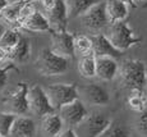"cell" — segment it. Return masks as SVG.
<instances>
[{"label": "cell", "mask_w": 147, "mask_h": 137, "mask_svg": "<svg viewBox=\"0 0 147 137\" xmlns=\"http://www.w3.org/2000/svg\"><path fill=\"white\" fill-rule=\"evenodd\" d=\"M31 56V41L27 36L21 35L19 41L8 53V59L16 64H24Z\"/></svg>", "instance_id": "18"}, {"label": "cell", "mask_w": 147, "mask_h": 137, "mask_svg": "<svg viewBox=\"0 0 147 137\" xmlns=\"http://www.w3.org/2000/svg\"><path fill=\"white\" fill-rule=\"evenodd\" d=\"M100 1H102V0H65L68 7V14L72 18L81 17L91 7H94L95 4H97Z\"/></svg>", "instance_id": "20"}, {"label": "cell", "mask_w": 147, "mask_h": 137, "mask_svg": "<svg viewBox=\"0 0 147 137\" xmlns=\"http://www.w3.org/2000/svg\"><path fill=\"white\" fill-rule=\"evenodd\" d=\"M80 92L83 98V102H87L94 106H104L110 102L109 92L97 83L84 85L80 90Z\"/></svg>", "instance_id": "12"}, {"label": "cell", "mask_w": 147, "mask_h": 137, "mask_svg": "<svg viewBox=\"0 0 147 137\" xmlns=\"http://www.w3.org/2000/svg\"><path fill=\"white\" fill-rule=\"evenodd\" d=\"M47 19L50 22L53 31H67V24H68V7L65 0H55V3L50 8L45 9Z\"/></svg>", "instance_id": "11"}, {"label": "cell", "mask_w": 147, "mask_h": 137, "mask_svg": "<svg viewBox=\"0 0 147 137\" xmlns=\"http://www.w3.org/2000/svg\"><path fill=\"white\" fill-rule=\"evenodd\" d=\"M98 137H131L129 127L119 119H113Z\"/></svg>", "instance_id": "22"}, {"label": "cell", "mask_w": 147, "mask_h": 137, "mask_svg": "<svg viewBox=\"0 0 147 137\" xmlns=\"http://www.w3.org/2000/svg\"><path fill=\"white\" fill-rule=\"evenodd\" d=\"M40 3H41L42 7H44V10H45V9L51 7L54 3H55V0H40Z\"/></svg>", "instance_id": "33"}, {"label": "cell", "mask_w": 147, "mask_h": 137, "mask_svg": "<svg viewBox=\"0 0 147 137\" xmlns=\"http://www.w3.org/2000/svg\"><path fill=\"white\" fill-rule=\"evenodd\" d=\"M69 60L65 56L54 53L51 49H44L36 60V69L46 77L60 76L69 69Z\"/></svg>", "instance_id": "3"}, {"label": "cell", "mask_w": 147, "mask_h": 137, "mask_svg": "<svg viewBox=\"0 0 147 137\" xmlns=\"http://www.w3.org/2000/svg\"><path fill=\"white\" fill-rule=\"evenodd\" d=\"M64 121L59 113H49L41 117V130L46 137H56L63 131Z\"/></svg>", "instance_id": "17"}, {"label": "cell", "mask_w": 147, "mask_h": 137, "mask_svg": "<svg viewBox=\"0 0 147 137\" xmlns=\"http://www.w3.org/2000/svg\"><path fill=\"white\" fill-rule=\"evenodd\" d=\"M28 91H30V87L26 82H19L10 92H8L3 98V105L5 110L17 115H24L30 110Z\"/></svg>", "instance_id": "4"}, {"label": "cell", "mask_w": 147, "mask_h": 137, "mask_svg": "<svg viewBox=\"0 0 147 137\" xmlns=\"http://www.w3.org/2000/svg\"><path fill=\"white\" fill-rule=\"evenodd\" d=\"M0 137H3V136H1V135H0Z\"/></svg>", "instance_id": "43"}, {"label": "cell", "mask_w": 147, "mask_h": 137, "mask_svg": "<svg viewBox=\"0 0 147 137\" xmlns=\"http://www.w3.org/2000/svg\"><path fill=\"white\" fill-rule=\"evenodd\" d=\"M35 10H37V9H36L35 4L32 3V0H26L23 7H22V9H21V13H19V18H18V22H17V28H19V26H21L22 22L26 21Z\"/></svg>", "instance_id": "29"}, {"label": "cell", "mask_w": 147, "mask_h": 137, "mask_svg": "<svg viewBox=\"0 0 147 137\" xmlns=\"http://www.w3.org/2000/svg\"><path fill=\"white\" fill-rule=\"evenodd\" d=\"M121 1H124L125 4L131 5V7H133V8L137 7V3H136V0H121Z\"/></svg>", "instance_id": "35"}, {"label": "cell", "mask_w": 147, "mask_h": 137, "mask_svg": "<svg viewBox=\"0 0 147 137\" xmlns=\"http://www.w3.org/2000/svg\"><path fill=\"white\" fill-rule=\"evenodd\" d=\"M118 59L111 56H96V77L102 81H111L119 75Z\"/></svg>", "instance_id": "14"}, {"label": "cell", "mask_w": 147, "mask_h": 137, "mask_svg": "<svg viewBox=\"0 0 147 137\" xmlns=\"http://www.w3.org/2000/svg\"><path fill=\"white\" fill-rule=\"evenodd\" d=\"M9 3H10L9 0H0V13H1L3 10L8 7V4H9Z\"/></svg>", "instance_id": "34"}, {"label": "cell", "mask_w": 147, "mask_h": 137, "mask_svg": "<svg viewBox=\"0 0 147 137\" xmlns=\"http://www.w3.org/2000/svg\"><path fill=\"white\" fill-rule=\"evenodd\" d=\"M91 41H92V53H94L95 56H111V58L119 59L123 55V51L117 49L105 33L92 35Z\"/></svg>", "instance_id": "13"}, {"label": "cell", "mask_w": 147, "mask_h": 137, "mask_svg": "<svg viewBox=\"0 0 147 137\" xmlns=\"http://www.w3.org/2000/svg\"><path fill=\"white\" fill-rule=\"evenodd\" d=\"M12 137H36V123L31 117L18 115L10 131Z\"/></svg>", "instance_id": "16"}, {"label": "cell", "mask_w": 147, "mask_h": 137, "mask_svg": "<svg viewBox=\"0 0 147 137\" xmlns=\"http://www.w3.org/2000/svg\"><path fill=\"white\" fill-rule=\"evenodd\" d=\"M10 71H18V68H17V65L14 62L8 59L7 62L0 64V92L4 90L5 86H7V83H8V81H9Z\"/></svg>", "instance_id": "28"}, {"label": "cell", "mask_w": 147, "mask_h": 137, "mask_svg": "<svg viewBox=\"0 0 147 137\" xmlns=\"http://www.w3.org/2000/svg\"><path fill=\"white\" fill-rule=\"evenodd\" d=\"M136 127H137L138 132H140L141 135L147 136V109L143 110L142 113H140V117H138V119H137Z\"/></svg>", "instance_id": "30"}, {"label": "cell", "mask_w": 147, "mask_h": 137, "mask_svg": "<svg viewBox=\"0 0 147 137\" xmlns=\"http://www.w3.org/2000/svg\"><path fill=\"white\" fill-rule=\"evenodd\" d=\"M56 137H80V136H78V133L76 132V130H73V128L70 127V128H68V130L61 131Z\"/></svg>", "instance_id": "31"}, {"label": "cell", "mask_w": 147, "mask_h": 137, "mask_svg": "<svg viewBox=\"0 0 147 137\" xmlns=\"http://www.w3.org/2000/svg\"><path fill=\"white\" fill-rule=\"evenodd\" d=\"M78 71H80V75L84 78L96 77V56L94 55V53L80 56Z\"/></svg>", "instance_id": "21"}, {"label": "cell", "mask_w": 147, "mask_h": 137, "mask_svg": "<svg viewBox=\"0 0 147 137\" xmlns=\"http://www.w3.org/2000/svg\"><path fill=\"white\" fill-rule=\"evenodd\" d=\"M74 49L76 54L80 56L92 53V41L91 37H87L84 35H78L74 37Z\"/></svg>", "instance_id": "27"}, {"label": "cell", "mask_w": 147, "mask_h": 137, "mask_svg": "<svg viewBox=\"0 0 147 137\" xmlns=\"http://www.w3.org/2000/svg\"><path fill=\"white\" fill-rule=\"evenodd\" d=\"M74 37L73 33L68 31H53L51 32V50L54 53L59 54L61 56H65L68 59L74 58Z\"/></svg>", "instance_id": "10"}, {"label": "cell", "mask_w": 147, "mask_h": 137, "mask_svg": "<svg viewBox=\"0 0 147 137\" xmlns=\"http://www.w3.org/2000/svg\"><path fill=\"white\" fill-rule=\"evenodd\" d=\"M106 36L113 42V45L117 49L121 50L123 53L131 49L134 45H138L140 42H142V37L136 35L134 30L125 21L111 23L109 30H107Z\"/></svg>", "instance_id": "2"}, {"label": "cell", "mask_w": 147, "mask_h": 137, "mask_svg": "<svg viewBox=\"0 0 147 137\" xmlns=\"http://www.w3.org/2000/svg\"><path fill=\"white\" fill-rule=\"evenodd\" d=\"M110 122L111 119L104 113L94 112L88 114L84 121L76 127V132L80 137H98L106 130Z\"/></svg>", "instance_id": "6"}, {"label": "cell", "mask_w": 147, "mask_h": 137, "mask_svg": "<svg viewBox=\"0 0 147 137\" xmlns=\"http://www.w3.org/2000/svg\"><path fill=\"white\" fill-rule=\"evenodd\" d=\"M32 1H40V0H32Z\"/></svg>", "instance_id": "40"}, {"label": "cell", "mask_w": 147, "mask_h": 137, "mask_svg": "<svg viewBox=\"0 0 147 137\" xmlns=\"http://www.w3.org/2000/svg\"><path fill=\"white\" fill-rule=\"evenodd\" d=\"M146 79H147V67H146Z\"/></svg>", "instance_id": "39"}, {"label": "cell", "mask_w": 147, "mask_h": 137, "mask_svg": "<svg viewBox=\"0 0 147 137\" xmlns=\"http://www.w3.org/2000/svg\"><path fill=\"white\" fill-rule=\"evenodd\" d=\"M9 1H13V0H9Z\"/></svg>", "instance_id": "42"}, {"label": "cell", "mask_w": 147, "mask_h": 137, "mask_svg": "<svg viewBox=\"0 0 147 137\" xmlns=\"http://www.w3.org/2000/svg\"><path fill=\"white\" fill-rule=\"evenodd\" d=\"M8 60V50H5L4 47L0 46V64Z\"/></svg>", "instance_id": "32"}, {"label": "cell", "mask_w": 147, "mask_h": 137, "mask_svg": "<svg viewBox=\"0 0 147 137\" xmlns=\"http://www.w3.org/2000/svg\"><path fill=\"white\" fill-rule=\"evenodd\" d=\"M28 104H30V112L35 115L44 117L49 113L55 112L47 92L40 85H33L28 91Z\"/></svg>", "instance_id": "7"}, {"label": "cell", "mask_w": 147, "mask_h": 137, "mask_svg": "<svg viewBox=\"0 0 147 137\" xmlns=\"http://www.w3.org/2000/svg\"><path fill=\"white\" fill-rule=\"evenodd\" d=\"M45 90L55 110L80 99V90L76 83H53Z\"/></svg>", "instance_id": "5"}, {"label": "cell", "mask_w": 147, "mask_h": 137, "mask_svg": "<svg viewBox=\"0 0 147 137\" xmlns=\"http://www.w3.org/2000/svg\"><path fill=\"white\" fill-rule=\"evenodd\" d=\"M19 37H21V33L18 32L17 28H7L0 37V46L4 47L9 53V50H12L19 41Z\"/></svg>", "instance_id": "25"}, {"label": "cell", "mask_w": 147, "mask_h": 137, "mask_svg": "<svg viewBox=\"0 0 147 137\" xmlns=\"http://www.w3.org/2000/svg\"><path fill=\"white\" fill-rule=\"evenodd\" d=\"M82 24L91 31H100L110 24L109 17L106 13L105 1H100L91 7L86 13L80 17Z\"/></svg>", "instance_id": "8"}, {"label": "cell", "mask_w": 147, "mask_h": 137, "mask_svg": "<svg viewBox=\"0 0 147 137\" xmlns=\"http://www.w3.org/2000/svg\"><path fill=\"white\" fill-rule=\"evenodd\" d=\"M146 1V0H136V3H137V4H138V3H145Z\"/></svg>", "instance_id": "37"}, {"label": "cell", "mask_w": 147, "mask_h": 137, "mask_svg": "<svg viewBox=\"0 0 147 137\" xmlns=\"http://www.w3.org/2000/svg\"><path fill=\"white\" fill-rule=\"evenodd\" d=\"M24 1L26 0H13V1H10L8 4V7L0 13V18L3 21H5L7 23H14L17 26L19 13H21V9L23 7Z\"/></svg>", "instance_id": "23"}, {"label": "cell", "mask_w": 147, "mask_h": 137, "mask_svg": "<svg viewBox=\"0 0 147 137\" xmlns=\"http://www.w3.org/2000/svg\"><path fill=\"white\" fill-rule=\"evenodd\" d=\"M142 7H143V8H147V0H146L145 3H143V5H142Z\"/></svg>", "instance_id": "38"}, {"label": "cell", "mask_w": 147, "mask_h": 137, "mask_svg": "<svg viewBox=\"0 0 147 137\" xmlns=\"http://www.w3.org/2000/svg\"><path fill=\"white\" fill-rule=\"evenodd\" d=\"M18 30H24L28 32H53L46 14L40 10H35L26 21L22 22Z\"/></svg>", "instance_id": "15"}, {"label": "cell", "mask_w": 147, "mask_h": 137, "mask_svg": "<svg viewBox=\"0 0 147 137\" xmlns=\"http://www.w3.org/2000/svg\"><path fill=\"white\" fill-rule=\"evenodd\" d=\"M5 30H7V27H5L4 23H3L1 21H0V37H1V35L5 32Z\"/></svg>", "instance_id": "36"}, {"label": "cell", "mask_w": 147, "mask_h": 137, "mask_svg": "<svg viewBox=\"0 0 147 137\" xmlns=\"http://www.w3.org/2000/svg\"><path fill=\"white\" fill-rule=\"evenodd\" d=\"M127 102L129 109H132L133 112L142 113L143 110H146V98L143 96V91L141 90H132Z\"/></svg>", "instance_id": "24"}, {"label": "cell", "mask_w": 147, "mask_h": 137, "mask_svg": "<svg viewBox=\"0 0 147 137\" xmlns=\"http://www.w3.org/2000/svg\"><path fill=\"white\" fill-rule=\"evenodd\" d=\"M59 114L61 115L64 121V124L69 125L72 128H76L81 122L84 121L87 115H88V110L86 108V104H84L82 100L77 99L74 100L70 104H67L64 106H61L59 109Z\"/></svg>", "instance_id": "9"}, {"label": "cell", "mask_w": 147, "mask_h": 137, "mask_svg": "<svg viewBox=\"0 0 147 137\" xmlns=\"http://www.w3.org/2000/svg\"><path fill=\"white\" fill-rule=\"evenodd\" d=\"M146 67L142 60H124L119 68L120 81L124 87L129 90H141L147 85L146 79Z\"/></svg>", "instance_id": "1"}, {"label": "cell", "mask_w": 147, "mask_h": 137, "mask_svg": "<svg viewBox=\"0 0 147 137\" xmlns=\"http://www.w3.org/2000/svg\"><path fill=\"white\" fill-rule=\"evenodd\" d=\"M105 5L110 24L115 22L125 21V18L128 17L129 5L121 0H105Z\"/></svg>", "instance_id": "19"}, {"label": "cell", "mask_w": 147, "mask_h": 137, "mask_svg": "<svg viewBox=\"0 0 147 137\" xmlns=\"http://www.w3.org/2000/svg\"><path fill=\"white\" fill-rule=\"evenodd\" d=\"M17 114L10 112H0V135L3 137L10 136V131L14 124V121L17 118Z\"/></svg>", "instance_id": "26"}, {"label": "cell", "mask_w": 147, "mask_h": 137, "mask_svg": "<svg viewBox=\"0 0 147 137\" xmlns=\"http://www.w3.org/2000/svg\"><path fill=\"white\" fill-rule=\"evenodd\" d=\"M146 98H147V91H146Z\"/></svg>", "instance_id": "41"}]
</instances>
